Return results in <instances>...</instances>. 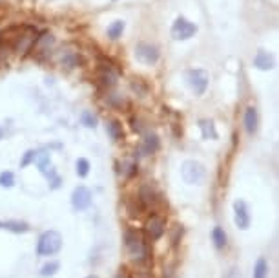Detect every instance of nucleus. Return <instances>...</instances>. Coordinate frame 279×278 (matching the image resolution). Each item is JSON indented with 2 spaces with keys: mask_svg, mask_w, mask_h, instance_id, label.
<instances>
[{
  "mask_svg": "<svg viewBox=\"0 0 279 278\" xmlns=\"http://www.w3.org/2000/svg\"><path fill=\"white\" fill-rule=\"evenodd\" d=\"M135 57L139 59L140 63L148 64V66H153V64L159 61V50H157L153 44H148V42H140L135 48Z\"/></svg>",
  "mask_w": 279,
  "mask_h": 278,
  "instance_id": "nucleus-8",
  "label": "nucleus"
},
{
  "mask_svg": "<svg viewBox=\"0 0 279 278\" xmlns=\"http://www.w3.org/2000/svg\"><path fill=\"white\" fill-rule=\"evenodd\" d=\"M62 247V236L57 231H46L40 234L39 244H37V255L39 256H53Z\"/></svg>",
  "mask_w": 279,
  "mask_h": 278,
  "instance_id": "nucleus-3",
  "label": "nucleus"
},
{
  "mask_svg": "<svg viewBox=\"0 0 279 278\" xmlns=\"http://www.w3.org/2000/svg\"><path fill=\"white\" fill-rule=\"evenodd\" d=\"M126 210H128V214L132 216V218H137V216H140V212H142V207H140L139 199H128L126 201Z\"/></svg>",
  "mask_w": 279,
  "mask_h": 278,
  "instance_id": "nucleus-22",
  "label": "nucleus"
},
{
  "mask_svg": "<svg viewBox=\"0 0 279 278\" xmlns=\"http://www.w3.org/2000/svg\"><path fill=\"white\" fill-rule=\"evenodd\" d=\"M115 278H132V273H130L126 267H123V269H119V273L115 275Z\"/></svg>",
  "mask_w": 279,
  "mask_h": 278,
  "instance_id": "nucleus-31",
  "label": "nucleus"
},
{
  "mask_svg": "<svg viewBox=\"0 0 279 278\" xmlns=\"http://www.w3.org/2000/svg\"><path fill=\"white\" fill-rule=\"evenodd\" d=\"M2 229H7V231H11V233H28L29 231V225L26 221H20V220H7L2 223Z\"/></svg>",
  "mask_w": 279,
  "mask_h": 278,
  "instance_id": "nucleus-14",
  "label": "nucleus"
},
{
  "mask_svg": "<svg viewBox=\"0 0 279 278\" xmlns=\"http://www.w3.org/2000/svg\"><path fill=\"white\" fill-rule=\"evenodd\" d=\"M59 269H61V264L59 262H48V264H44L42 266V269H40V277H53V275H57L59 273Z\"/></svg>",
  "mask_w": 279,
  "mask_h": 278,
  "instance_id": "nucleus-20",
  "label": "nucleus"
},
{
  "mask_svg": "<svg viewBox=\"0 0 279 278\" xmlns=\"http://www.w3.org/2000/svg\"><path fill=\"white\" fill-rule=\"evenodd\" d=\"M86 278H97L95 275H89V277H86Z\"/></svg>",
  "mask_w": 279,
  "mask_h": 278,
  "instance_id": "nucleus-33",
  "label": "nucleus"
},
{
  "mask_svg": "<svg viewBox=\"0 0 279 278\" xmlns=\"http://www.w3.org/2000/svg\"><path fill=\"white\" fill-rule=\"evenodd\" d=\"M254 66H256L257 70H261V72H268V70H272L274 68L272 55H270L267 50H259L256 53V57H254Z\"/></svg>",
  "mask_w": 279,
  "mask_h": 278,
  "instance_id": "nucleus-12",
  "label": "nucleus"
},
{
  "mask_svg": "<svg viewBox=\"0 0 279 278\" xmlns=\"http://www.w3.org/2000/svg\"><path fill=\"white\" fill-rule=\"evenodd\" d=\"M77 174L80 178H86L89 174V161L86 158H80L77 161Z\"/></svg>",
  "mask_w": 279,
  "mask_h": 278,
  "instance_id": "nucleus-24",
  "label": "nucleus"
},
{
  "mask_svg": "<svg viewBox=\"0 0 279 278\" xmlns=\"http://www.w3.org/2000/svg\"><path fill=\"white\" fill-rule=\"evenodd\" d=\"M124 245L128 249L130 256L134 258L139 266H146L150 262V247L146 242V236L137 229H128L124 233Z\"/></svg>",
  "mask_w": 279,
  "mask_h": 278,
  "instance_id": "nucleus-1",
  "label": "nucleus"
},
{
  "mask_svg": "<svg viewBox=\"0 0 279 278\" xmlns=\"http://www.w3.org/2000/svg\"><path fill=\"white\" fill-rule=\"evenodd\" d=\"M0 229H2V221H0Z\"/></svg>",
  "mask_w": 279,
  "mask_h": 278,
  "instance_id": "nucleus-34",
  "label": "nucleus"
},
{
  "mask_svg": "<svg viewBox=\"0 0 279 278\" xmlns=\"http://www.w3.org/2000/svg\"><path fill=\"white\" fill-rule=\"evenodd\" d=\"M137 171H139V167H137V163H126V165H124V169H123L124 176H126V178L135 176V174H137Z\"/></svg>",
  "mask_w": 279,
  "mask_h": 278,
  "instance_id": "nucleus-28",
  "label": "nucleus"
},
{
  "mask_svg": "<svg viewBox=\"0 0 279 278\" xmlns=\"http://www.w3.org/2000/svg\"><path fill=\"white\" fill-rule=\"evenodd\" d=\"M37 150H28V152L24 154V159H22V163H20V167L22 169H26L28 165H31V163H35V159H37Z\"/></svg>",
  "mask_w": 279,
  "mask_h": 278,
  "instance_id": "nucleus-27",
  "label": "nucleus"
},
{
  "mask_svg": "<svg viewBox=\"0 0 279 278\" xmlns=\"http://www.w3.org/2000/svg\"><path fill=\"white\" fill-rule=\"evenodd\" d=\"M124 29H126V22L124 20H113L110 26H108V37L112 40H117L123 37Z\"/></svg>",
  "mask_w": 279,
  "mask_h": 278,
  "instance_id": "nucleus-15",
  "label": "nucleus"
},
{
  "mask_svg": "<svg viewBox=\"0 0 279 278\" xmlns=\"http://www.w3.org/2000/svg\"><path fill=\"white\" fill-rule=\"evenodd\" d=\"M132 278H155L153 273L150 269H137L135 273H132Z\"/></svg>",
  "mask_w": 279,
  "mask_h": 278,
  "instance_id": "nucleus-29",
  "label": "nucleus"
},
{
  "mask_svg": "<svg viewBox=\"0 0 279 278\" xmlns=\"http://www.w3.org/2000/svg\"><path fill=\"white\" fill-rule=\"evenodd\" d=\"M268 277V264L265 258H259L254 267V278H267Z\"/></svg>",
  "mask_w": 279,
  "mask_h": 278,
  "instance_id": "nucleus-21",
  "label": "nucleus"
},
{
  "mask_svg": "<svg viewBox=\"0 0 279 278\" xmlns=\"http://www.w3.org/2000/svg\"><path fill=\"white\" fill-rule=\"evenodd\" d=\"M181 176L188 185H203L207 180V169L196 159H186L181 167Z\"/></svg>",
  "mask_w": 279,
  "mask_h": 278,
  "instance_id": "nucleus-2",
  "label": "nucleus"
},
{
  "mask_svg": "<svg viewBox=\"0 0 279 278\" xmlns=\"http://www.w3.org/2000/svg\"><path fill=\"white\" fill-rule=\"evenodd\" d=\"M199 128H201L205 139H217L219 137L217 130H215V125H213L212 121H208V119L199 121Z\"/></svg>",
  "mask_w": 279,
  "mask_h": 278,
  "instance_id": "nucleus-16",
  "label": "nucleus"
},
{
  "mask_svg": "<svg viewBox=\"0 0 279 278\" xmlns=\"http://www.w3.org/2000/svg\"><path fill=\"white\" fill-rule=\"evenodd\" d=\"M166 233V220L159 214H151L144 223V236L150 242H157Z\"/></svg>",
  "mask_w": 279,
  "mask_h": 278,
  "instance_id": "nucleus-5",
  "label": "nucleus"
},
{
  "mask_svg": "<svg viewBox=\"0 0 279 278\" xmlns=\"http://www.w3.org/2000/svg\"><path fill=\"white\" fill-rule=\"evenodd\" d=\"M137 199H139L140 207L144 210H153V209H157V205L161 201V196H159V192H157L151 185H142V187L139 188Z\"/></svg>",
  "mask_w": 279,
  "mask_h": 278,
  "instance_id": "nucleus-7",
  "label": "nucleus"
},
{
  "mask_svg": "<svg viewBox=\"0 0 279 278\" xmlns=\"http://www.w3.org/2000/svg\"><path fill=\"white\" fill-rule=\"evenodd\" d=\"M15 185V174L11 171H4L0 172V187H13Z\"/></svg>",
  "mask_w": 279,
  "mask_h": 278,
  "instance_id": "nucleus-23",
  "label": "nucleus"
},
{
  "mask_svg": "<svg viewBox=\"0 0 279 278\" xmlns=\"http://www.w3.org/2000/svg\"><path fill=\"white\" fill-rule=\"evenodd\" d=\"M2 136H4V132H2V128H0V139H2Z\"/></svg>",
  "mask_w": 279,
  "mask_h": 278,
  "instance_id": "nucleus-32",
  "label": "nucleus"
},
{
  "mask_svg": "<svg viewBox=\"0 0 279 278\" xmlns=\"http://www.w3.org/2000/svg\"><path fill=\"white\" fill-rule=\"evenodd\" d=\"M106 130H108V134H110V137H112L113 141H119V139H123V136H124L123 125H121L119 121H115V119L108 121Z\"/></svg>",
  "mask_w": 279,
  "mask_h": 278,
  "instance_id": "nucleus-18",
  "label": "nucleus"
},
{
  "mask_svg": "<svg viewBox=\"0 0 279 278\" xmlns=\"http://www.w3.org/2000/svg\"><path fill=\"white\" fill-rule=\"evenodd\" d=\"M212 240H213V245H215L217 249H224L226 244H228V236L224 233V229H221V227H213Z\"/></svg>",
  "mask_w": 279,
  "mask_h": 278,
  "instance_id": "nucleus-17",
  "label": "nucleus"
},
{
  "mask_svg": "<svg viewBox=\"0 0 279 278\" xmlns=\"http://www.w3.org/2000/svg\"><path fill=\"white\" fill-rule=\"evenodd\" d=\"M243 123H245V130L248 136H254L259 128V115H257V110L254 106H248L245 110V117H243Z\"/></svg>",
  "mask_w": 279,
  "mask_h": 278,
  "instance_id": "nucleus-11",
  "label": "nucleus"
},
{
  "mask_svg": "<svg viewBox=\"0 0 279 278\" xmlns=\"http://www.w3.org/2000/svg\"><path fill=\"white\" fill-rule=\"evenodd\" d=\"M159 147H161V143H159V137H157V134H148V136L142 139V152H144V156H150V154H155L157 150H159Z\"/></svg>",
  "mask_w": 279,
  "mask_h": 278,
  "instance_id": "nucleus-13",
  "label": "nucleus"
},
{
  "mask_svg": "<svg viewBox=\"0 0 279 278\" xmlns=\"http://www.w3.org/2000/svg\"><path fill=\"white\" fill-rule=\"evenodd\" d=\"M91 198H93L91 190H89L88 187L80 185V187H77L75 190H73V194H71V205L77 210H86L89 205H91Z\"/></svg>",
  "mask_w": 279,
  "mask_h": 278,
  "instance_id": "nucleus-10",
  "label": "nucleus"
},
{
  "mask_svg": "<svg viewBox=\"0 0 279 278\" xmlns=\"http://www.w3.org/2000/svg\"><path fill=\"white\" fill-rule=\"evenodd\" d=\"M208 74L205 72V70H188L186 72V83H188V86L192 88V92L196 93V95H203L205 92H207L208 88Z\"/></svg>",
  "mask_w": 279,
  "mask_h": 278,
  "instance_id": "nucleus-6",
  "label": "nucleus"
},
{
  "mask_svg": "<svg viewBox=\"0 0 279 278\" xmlns=\"http://www.w3.org/2000/svg\"><path fill=\"white\" fill-rule=\"evenodd\" d=\"M181 238H183V225L175 223L172 227V231H170V240H172L173 245H177L181 242Z\"/></svg>",
  "mask_w": 279,
  "mask_h": 278,
  "instance_id": "nucleus-25",
  "label": "nucleus"
},
{
  "mask_svg": "<svg viewBox=\"0 0 279 278\" xmlns=\"http://www.w3.org/2000/svg\"><path fill=\"white\" fill-rule=\"evenodd\" d=\"M80 121H82L84 126H88V128H95L97 126V117L91 112H82L80 115Z\"/></svg>",
  "mask_w": 279,
  "mask_h": 278,
  "instance_id": "nucleus-26",
  "label": "nucleus"
},
{
  "mask_svg": "<svg viewBox=\"0 0 279 278\" xmlns=\"http://www.w3.org/2000/svg\"><path fill=\"white\" fill-rule=\"evenodd\" d=\"M234 221L241 231H246L250 227V212H248V207H246L243 199H235L234 201Z\"/></svg>",
  "mask_w": 279,
  "mask_h": 278,
  "instance_id": "nucleus-9",
  "label": "nucleus"
},
{
  "mask_svg": "<svg viewBox=\"0 0 279 278\" xmlns=\"http://www.w3.org/2000/svg\"><path fill=\"white\" fill-rule=\"evenodd\" d=\"M170 33H172V37L175 40H188V39H192V37H196L197 26L194 22H190L188 18L177 17L173 20Z\"/></svg>",
  "mask_w": 279,
  "mask_h": 278,
  "instance_id": "nucleus-4",
  "label": "nucleus"
},
{
  "mask_svg": "<svg viewBox=\"0 0 279 278\" xmlns=\"http://www.w3.org/2000/svg\"><path fill=\"white\" fill-rule=\"evenodd\" d=\"M35 163L39 165V169H40V172H42V174H48V169H50V165H51L50 154L39 152V154H37V159H35Z\"/></svg>",
  "mask_w": 279,
  "mask_h": 278,
  "instance_id": "nucleus-19",
  "label": "nucleus"
},
{
  "mask_svg": "<svg viewBox=\"0 0 279 278\" xmlns=\"http://www.w3.org/2000/svg\"><path fill=\"white\" fill-rule=\"evenodd\" d=\"M62 64L68 66V68H73V66H77V57L75 55H66V57L62 59Z\"/></svg>",
  "mask_w": 279,
  "mask_h": 278,
  "instance_id": "nucleus-30",
  "label": "nucleus"
}]
</instances>
